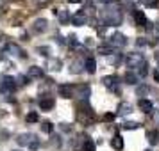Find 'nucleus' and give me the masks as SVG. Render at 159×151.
Returning a JSON list of instances; mask_svg holds the SVG:
<instances>
[{
  "instance_id": "obj_30",
  "label": "nucleus",
  "mask_w": 159,
  "mask_h": 151,
  "mask_svg": "<svg viewBox=\"0 0 159 151\" xmlns=\"http://www.w3.org/2000/svg\"><path fill=\"white\" fill-rule=\"evenodd\" d=\"M143 4L147 7H156V6H159V0H143Z\"/></svg>"
},
{
  "instance_id": "obj_16",
  "label": "nucleus",
  "mask_w": 159,
  "mask_h": 151,
  "mask_svg": "<svg viewBox=\"0 0 159 151\" xmlns=\"http://www.w3.org/2000/svg\"><path fill=\"white\" fill-rule=\"evenodd\" d=\"M125 82H127L129 86H136L138 82H139V77L134 75L132 71H127V73H125Z\"/></svg>"
},
{
  "instance_id": "obj_34",
  "label": "nucleus",
  "mask_w": 159,
  "mask_h": 151,
  "mask_svg": "<svg viewBox=\"0 0 159 151\" xmlns=\"http://www.w3.org/2000/svg\"><path fill=\"white\" fill-rule=\"evenodd\" d=\"M148 93V87L143 86V87H138V96H145V94Z\"/></svg>"
},
{
  "instance_id": "obj_11",
  "label": "nucleus",
  "mask_w": 159,
  "mask_h": 151,
  "mask_svg": "<svg viewBox=\"0 0 159 151\" xmlns=\"http://www.w3.org/2000/svg\"><path fill=\"white\" fill-rule=\"evenodd\" d=\"M138 107H139V110H141L143 114H150L152 110H154V105H152V101L145 100V98L138 101Z\"/></svg>"
},
{
  "instance_id": "obj_42",
  "label": "nucleus",
  "mask_w": 159,
  "mask_h": 151,
  "mask_svg": "<svg viewBox=\"0 0 159 151\" xmlns=\"http://www.w3.org/2000/svg\"><path fill=\"white\" fill-rule=\"evenodd\" d=\"M13 151H20V149H13Z\"/></svg>"
},
{
  "instance_id": "obj_43",
  "label": "nucleus",
  "mask_w": 159,
  "mask_h": 151,
  "mask_svg": "<svg viewBox=\"0 0 159 151\" xmlns=\"http://www.w3.org/2000/svg\"><path fill=\"white\" fill-rule=\"evenodd\" d=\"M145 151H150V149H145Z\"/></svg>"
},
{
  "instance_id": "obj_38",
  "label": "nucleus",
  "mask_w": 159,
  "mask_h": 151,
  "mask_svg": "<svg viewBox=\"0 0 159 151\" xmlns=\"http://www.w3.org/2000/svg\"><path fill=\"white\" fill-rule=\"evenodd\" d=\"M154 78H156V82H159V66L156 68V73H154Z\"/></svg>"
},
{
  "instance_id": "obj_13",
  "label": "nucleus",
  "mask_w": 159,
  "mask_h": 151,
  "mask_svg": "<svg viewBox=\"0 0 159 151\" xmlns=\"http://www.w3.org/2000/svg\"><path fill=\"white\" fill-rule=\"evenodd\" d=\"M75 96H79L80 100L88 101V96H89V86H79V87H75Z\"/></svg>"
},
{
  "instance_id": "obj_22",
  "label": "nucleus",
  "mask_w": 159,
  "mask_h": 151,
  "mask_svg": "<svg viewBox=\"0 0 159 151\" xmlns=\"http://www.w3.org/2000/svg\"><path fill=\"white\" fill-rule=\"evenodd\" d=\"M132 112V107H130L129 103H122L120 107H118V114L120 115H127V114H130Z\"/></svg>"
},
{
  "instance_id": "obj_27",
  "label": "nucleus",
  "mask_w": 159,
  "mask_h": 151,
  "mask_svg": "<svg viewBox=\"0 0 159 151\" xmlns=\"http://www.w3.org/2000/svg\"><path fill=\"white\" fill-rule=\"evenodd\" d=\"M38 52H39V55H43V57H48V55H50V48H48V46H39Z\"/></svg>"
},
{
  "instance_id": "obj_19",
  "label": "nucleus",
  "mask_w": 159,
  "mask_h": 151,
  "mask_svg": "<svg viewBox=\"0 0 159 151\" xmlns=\"http://www.w3.org/2000/svg\"><path fill=\"white\" fill-rule=\"evenodd\" d=\"M82 68H86L82 61H73L72 64H70V71L72 73H80L82 71Z\"/></svg>"
},
{
  "instance_id": "obj_28",
  "label": "nucleus",
  "mask_w": 159,
  "mask_h": 151,
  "mask_svg": "<svg viewBox=\"0 0 159 151\" xmlns=\"http://www.w3.org/2000/svg\"><path fill=\"white\" fill-rule=\"evenodd\" d=\"M41 132H45V133H50V132H52V124L48 121L41 123Z\"/></svg>"
},
{
  "instance_id": "obj_6",
  "label": "nucleus",
  "mask_w": 159,
  "mask_h": 151,
  "mask_svg": "<svg viewBox=\"0 0 159 151\" xmlns=\"http://www.w3.org/2000/svg\"><path fill=\"white\" fill-rule=\"evenodd\" d=\"M16 80L13 78V77H7V75H4L2 77V93L7 94V93H15L16 89Z\"/></svg>"
},
{
  "instance_id": "obj_40",
  "label": "nucleus",
  "mask_w": 159,
  "mask_h": 151,
  "mask_svg": "<svg viewBox=\"0 0 159 151\" xmlns=\"http://www.w3.org/2000/svg\"><path fill=\"white\" fill-rule=\"evenodd\" d=\"M98 2H107V4H109V0H98Z\"/></svg>"
},
{
  "instance_id": "obj_10",
  "label": "nucleus",
  "mask_w": 159,
  "mask_h": 151,
  "mask_svg": "<svg viewBox=\"0 0 159 151\" xmlns=\"http://www.w3.org/2000/svg\"><path fill=\"white\" fill-rule=\"evenodd\" d=\"M47 27H48V22H47L45 18H38L36 22H34V25H32V30H34L36 34H39V32H45Z\"/></svg>"
},
{
  "instance_id": "obj_35",
  "label": "nucleus",
  "mask_w": 159,
  "mask_h": 151,
  "mask_svg": "<svg viewBox=\"0 0 159 151\" xmlns=\"http://www.w3.org/2000/svg\"><path fill=\"white\" fill-rule=\"evenodd\" d=\"M109 61H111V62H113V64H118V62H120V55H118V53H116L115 57H111V59H109Z\"/></svg>"
},
{
  "instance_id": "obj_2",
  "label": "nucleus",
  "mask_w": 159,
  "mask_h": 151,
  "mask_svg": "<svg viewBox=\"0 0 159 151\" xmlns=\"http://www.w3.org/2000/svg\"><path fill=\"white\" fill-rule=\"evenodd\" d=\"M145 62L143 59V53H139V52H132V53H127V57H125V66L130 68V69H134V68H139V66Z\"/></svg>"
},
{
  "instance_id": "obj_31",
  "label": "nucleus",
  "mask_w": 159,
  "mask_h": 151,
  "mask_svg": "<svg viewBox=\"0 0 159 151\" xmlns=\"http://www.w3.org/2000/svg\"><path fill=\"white\" fill-rule=\"evenodd\" d=\"M136 44L139 46V48H145V46L148 44V43H147V37H139V39L136 41Z\"/></svg>"
},
{
  "instance_id": "obj_41",
  "label": "nucleus",
  "mask_w": 159,
  "mask_h": 151,
  "mask_svg": "<svg viewBox=\"0 0 159 151\" xmlns=\"http://www.w3.org/2000/svg\"><path fill=\"white\" fill-rule=\"evenodd\" d=\"M38 2H45V0H38Z\"/></svg>"
},
{
  "instance_id": "obj_1",
  "label": "nucleus",
  "mask_w": 159,
  "mask_h": 151,
  "mask_svg": "<svg viewBox=\"0 0 159 151\" xmlns=\"http://www.w3.org/2000/svg\"><path fill=\"white\" fill-rule=\"evenodd\" d=\"M104 20H106V23L107 25H113V27H116V25H120L123 20V13H122V7H120V4H116V2H109L107 6H106V9H104Z\"/></svg>"
},
{
  "instance_id": "obj_39",
  "label": "nucleus",
  "mask_w": 159,
  "mask_h": 151,
  "mask_svg": "<svg viewBox=\"0 0 159 151\" xmlns=\"http://www.w3.org/2000/svg\"><path fill=\"white\" fill-rule=\"evenodd\" d=\"M70 4H77V2H80V0H68Z\"/></svg>"
},
{
  "instance_id": "obj_8",
  "label": "nucleus",
  "mask_w": 159,
  "mask_h": 151,
  "mask_svg": "<svg viewBox=\"0 0 159 151\" xmlns=\"http://www.w3.org/2000/svg\"><path fill=\"white\" fill-rule=\"evenodd\" d=\"M59 96H63V98H72L75 96V87L68 86V84H63V86H59Z\"/></svg>"
},
{
  "instance_id": "obj_23",
  "label": "nucleus",
  "mask_w": 159,
  "mask_h": 151,
  "mask_svg": "<svg viewBox=\"0 0 159 151\" xmlns=\"http://www.w3.org/2000/svg\"><path fill=\"white\" fill-rule=\"evenodd\" d=\"M82 151H95V142L91 139L84 137V144H82Z\"/></svg>"
},
{
  "instance_id": "obj_24",
  "label": "nucleus",
  "mask_w": 159,
  "mask_h": 151,
  "mask_svg": "<svg viewBox=\"0 0 159 151\" xmlns=\"http://www.w3.org/2000/svg\"><path fill=\"white\" fill-rule=\"evenodd\" d=\"M122 128L123 130H136V128H139V123H136V121H125L122 124Z\"/></svg>"
},
{
  "instance_id": "obj_15",
  "label": "nucleus",
  "mask_w": 159,
  "mask_h": 151,
  "mask_svg": "<svg viewBox=\"0 0 159 151\" xmlns=\"http://www.w3.org/2000/svg\"><path fill=\"white\" fill-rule=\"evenodd\" d=\"M147 141L150 142V146H157L159 144V132L157 130H148L147 132Z\"/></svg>"
},
{
  "instance_id": "obj_33",
  "label": "nucleus",
  "mask_w": 159,
  "mask_h": 151,
  "mask_svg": "<svg viewBox=\"0 0 159 151\" xmlns=\"http://www.w3.org/2000/svg\"><path fill=\"white\" fill-rule=\"evenodd\" d=\"M68 44H72V46H77V44H79V41H77V37L73 36H68Z\"/></svg>"
},
{
  "instance_id": "obj_3",
  "label": "nucleus",
  "mask_w": 159,
  "mask_h": 151,
  "mask_svg": "<svg viewBox=\"0 0 159 151\" xmlns=\"http://www.w3.org/2000/svg\"><path fill=\"white\" fill-rule=\"evenodd\" d=\"M102 82H104V86L107 87L109 91L120 93V78H118L116 75H107V77L102 78Z\"/></svg>"
},
{
  "instance_id": "obj_4",
  "label": "nucleus",
  "mask_w": 159,
  "mask_h": 151,
  "mask_svg": "<svg viewBox=\"0 0 159 151\" xmlns=\"http://www.w3.org/2000/svg\"><path fill=\"white\" fill-rule=\"evenodd\" d=\"M109 44H111V46H113V48H123V46H125V44H127V37L123 36L122 32H115V34H113V36L109 37Z\"/></svg>"
},
{
  "instance_id": "obj_7",
  "label": "nucleus",
  "mask_w": 159,
  "mask_h": 151,
  "mask_svg": "<svg viewBox=\"0 0 159 151\" xmlns=\"http://www.w3.org/2000/svg\"><path fill=\"white\" fill-rule=\"evenodd\" d=\"M72 25H77V27H80V25H86L88 22V16L86 13H84V9H80L79 13H75V15H72Z\"/></svg>"
},
{
  "instance_id": "obj_29",
  "label": "nucleus",
  "mask_w": 159,
  "mask_h": 151,
  "mask_svg": "<svg viewBox=\"0 0 159 151\" xmlns=\"http://www.w3.org/2000/svg\"><path fill=\"white\" fill-rule=\"evenodd\" d=\"M38 114L36 112H30V114H27V123H38Z\"/></svg>"
},
{
  "instance_id": "obj_32",
  "label": "nucleus",
  "mask_w": 159,
  "mask_h": 151,
  "mask_svg": "<svg viewBox=\"0 0 159 151\" xmlns=\"http://www.w3.org/2000/svg\"><path fill=\"white\" fill-rule=\"evenodd\" d=\"M30 149H38V148H39V139H38V135L34 137V141H32V142H30V146H29Z\"/></svg>"
},
{
  "instance_id": "obj_9",
  "label": "nucleus",
  "mask_w": 159,
  "mask_h": 151,
  "mask_svg": "<svg viewBox=\"0 0 159 151\" xmlns=\"http://www.w3.org/2000/svg\"><path fill=\"white\" fill-rule=\"evenodd\" d=\"M34 137H36V133H20L16 137V142L20 146H30V142L34 141Z\"/></svg>"
},
{
  "instance_id": "obj_18",
  "label": "nucleus",
  "mask_w": 159,
  "mask_h": 151,
  "mask_svg": "<svg viewBox=\"0 0 159 151\" xmlns=\"http://www.w3.org/2000/svg\"><path fill=\"white\" fill-rule=\"evenodd\" d=\"M54 107V100L52 98H43V100H39V108L41 110H50Z\"/></svg>"
},
{
  "instance_id": "obj_21",
  "label": "nucleus",
  "mask_w": 159,
  "mask_h": 151,
  "mask_svg": "<svg viewBox=\"0 0 159 151\" xmlns=\"http://www.w3.org/2000/svg\"><path fill=\"white\" fill-rule=\"evenodd\" d=\"M98 53L107 57V55L115 53V52H113V46H111V44H100V46H98Z\"/></svg>"
},
{
  "instance_id": "obj_20",
  "label": "nucleus",
  "mask_w": 159,
  "mask_h": 151,
  "mask_svg": "<svg viewBox=\"0 0 159 151\" xmlns=\"http://www.w3.org/2000/svg\"><path fill=\"white\" fill-rule=\"evenodd\" d=\"M84 66H86V71L88 73H95V69H97V62H95L93 57H88L86 62H84Z\"/></svg>"
},
{
  "instance_id": "obj_25",
  "label": "nucleus",
  "mask_w": 159,
  "mask_h": 151,
  "mask_svg": "<svg viewBox=\"0 0 159 151\" xmlns=\"http://www.w3.org/2000/svg\"><path fill=\"white\" fill-rule=\"evenodd\" d=\"M147 73H148V64L143 62V64L138 68V77H141V78H143V77H147Z\"/></svg>"
},
{
  "instance_id": "obj_36",
  "label": "nucleus",
  "mask_w": 159,
  "mask_h": 151,
  "mask_svg": "<svg viewBox=\"0 0 159 151\" xmlns=\"http://www.w3.org/2000/svg\"><path fill=\"white\" fill-rule=\"evenodd\" d=\"M104 119H106V121H113V119H115V114H111V112H109V114L104 115Z\"/></svg>"
},
{
  "instance_id": "obj_17",
  "label": "nucleus",
  "mask_w": 159,
  "mask_h": 151,
  "mask_svg": "<svg viewBox=\"0 0 159 151\" xmlns=\"http://www.w3.org/2000/svg\"><path fill=\"white\" fill-rule=\"evenodd\" d=\"M111 146H113L115 149H123V139H122V135H120V133H116V135L113 137Z\"/></svg>"
},
{
  "instance_id": "obj_37",
  "label": "nucleus",
  "mask_w": 159,
  "mask_h": 151,
  "mask_svg": "<svg viewBox=\"0 0 159 151\" xmlns=\"http://www.w3.org/2000/svg\"><path fill=\"white\" fill-rule=\"evenodd\" d=\"M54 144H56V146H61V137H59V135L54 137Z\"/></svg>"
},
{
  "instance_id": "obj_14",
  "label": "nucleus",
  "mask_w": 159,
  "mask_h": 151,
  "mask_svg": "<svg viewBox=\"0 0 159 151\" xmlns=\"http://www.w3.org/2000/svg\"><path fill=\"white\" fill-rule=\"evenodd\" d=\"M27 77H30V78H41V77H43V68H39V66H30L29 71H27Z\"/></svg>"
},
{
  "instance_id": "obj_5",
  "label": "nucleus",
  "mask_w": 159,
  "mask_h": 151,
  "mask_svg": "<svg viewBox=\"0 0 159 151\" xmlns=\"http://www.w3.org/2000/svg\"><path fill=\"white\" fill-rule=\"evenodd\" d=\"M4 53H7V55H11V57H20V59L25 57L23 50L18 46V44H15V43L6 44V46H4Z\"/></svg>"
},
{
  "instance_id": "obj_12",
  "label": "nucleus",
  "mask_w": 159,
  "mask_h": 151,
  "mask_svg": "<svg viewBox=\"0 0 159 151\" xmlns=\"http://www.w3.org/2000/svg\"><path fill=\"white\" fill-rule=\"evenodd\" d=\"M134 22L139 27H147L148 25V20H147V16H145L143 11H134Z\"/></svg>"
},
{
  "instance_id": "obj_26",
  "label": "nucleus",
  "mask_w": 159,
  "mask_h": 151,
  "mask_svg": "<svg viewBox=\"0 0 159 151\" xmlns=\"http://www.w3.org/2000/svg\"><path fill=\"white\" fill-rule=\"evenodd\" d=\"M57 16H59V20H61V23H66L68 20H72V16H70L68 11H59Z\"/></svg>"
}]
</instances>
